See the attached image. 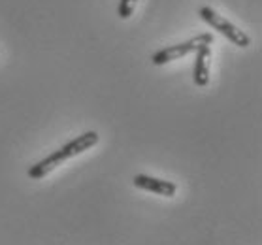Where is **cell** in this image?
<instances>
[{"mask_svg": "<svg viewBox=\"0 0 262 245\" xmlns=\"http://www.w3.org/2000/svg\"><path fill=\"white\" fill-rule=\"evenodd\" d=\"M134 6H136V0H121L119 2V10H117V13H119L121 19H128L132 15V12H134Z\"/></svg>", "mask_w": 262, "mask_h": 245, "instance_id": "8992f818", "label": "cell"}, {"mask_svg": "<svg viewBox=\"0 0 262 245\" xmlns=\"http://www.w3.org/2000/svg\"><path fill=\"white\" fill-rule=\"evenodd\" d=\"M213 43V36L208 34V32H204V34H198L196 38H191L189 42H183V43H176V46H170V48H164L161 51H157L153 57H151V62L157 66H162L170 62V60H178L181 57L189 53H194L198 48H202V46H211Z\"/></svg>", "mask_w": 262, "mask_h": 245, "instance_id": "3957f363", "label": "cell"}, {"mask_svg": "<svg viewBox=\"0 0 262 245\" xmlns=\"http://www.w3.org/2000/svg\"><path fill=\"white\" fill-rule=\"evenodd\" d=\"M196 59H194V70H192V81L198 87H206L209 81V68H208V59L211 55V48L209 46H202L196 51Z\"/></svg>", "mask_w": 262, "mask_h": 245, "instance_id": "5b68a950", "label": "cell"}, {"mask_svg": "<svg viewBox=\"0 0 262 245\" xmlns=\"http://www.w3.org/2000/svg\"><path fill=\"white\" fill-rule=\"evenodd\" d=\"M198 15L202 17V21L209 25V27H213L217 32H221L223 36H227L234 46H238V48H249L251 46V38L245 34L244 30H239L238 27H234L230 21H227L225 17H221L219 13L211 10L209 6H204L198 10Z\"/></svg>", "mask_w": 262, "mask_h": 245, "instance_id": "7a4b0ae2", "label": "cell"}, {"mask_svg": "<svg viewBox=\"0 0 262 245\" xmlns=\"http://www.w3.org/2000/svg\"><path fill=\"white\" fill-rule=\"evenodd\" d=\"M132 183L138 187V189H143V191L155 192V194H161V196H173L178 192V185L172 183V181H164V180H157V177H151V175H134Z\"/></svg>", "mask_w": 262, "mask_h": 245, "instance_id": "277c9868", "label": "cell"}, {"mask_svg": "<svg viewBox=\"0 0 262 245\" xmlns=\"http://www.w3.org/2000/svg\"><path fill=\"white\" fill-rule=\"evenodd\" d=\"M96 144H98V134H96L95 130L83 132L81 136H76L72 142L62 145L59 151H55L53 155L46 157V159L40 161L38 164L30 166L29 177L30 180H42V177H46L49 172H53L57 166H60L64 161H68V159H72V157L81 155L83 151H89L91 147H95Z\"/></svg>", "mask_w": 262, "mask_h": 245, "instance_id": "6da1fadb", "label": "cell"}]
</instances>
